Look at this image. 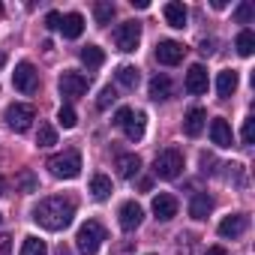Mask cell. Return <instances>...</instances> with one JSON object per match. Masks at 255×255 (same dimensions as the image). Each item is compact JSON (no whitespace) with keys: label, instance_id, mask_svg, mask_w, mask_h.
Segmentation results:
<instances>
[{"label":"cell","instance_id":"ba28073f","mask_svg":"<svg viewBox=\"0 0 255 255\" xmlns=\"http://www.w3.org/2000/svg\"><path fill=\"white\" fill-rule=\"evenodd\" d=\"M57 84H60V93H63L66 99H78V96L87 93V78H84L81 72H72V69H66Z\"/></svg>","mask_w":255,"mask_h":255},{"label":"cell","instance_id":"277c9868","mask_svg":"<svg viewBox=\"0 0 255 255\" xmlns=\"http://www.w3.org/2000/svg\"><path fill=\"white\" fill-rule=\"evenodd\" d=\"M153 171H156V177H162V180L180 177V174H183V153H180L177 147L162 150V153L156 156V162H153Z\"/></svg>","mask_w":255,"mask_h":255},{"label":"cell","instance_id":"484cf974","mask_svg":"<svg viewBox=\"0 0 255 255\" xmlns=\"http://www.w3.org/2000/svg\"><path fill=\"white\" fill-rule=\"evenodd\" d=\"M138 81H141V75H138L135 66H120V69H117V84H123L126 90H135Z\"/></svg>","mask_w":255,"mask_h":255},{"label":"cell","instance_id":"9a60e30c","mask_svg":"<svg viewBox=\"0 0 255 255\" xmlns=\"http://www.w3.org/2000/svg\"><path fill=\"white\" fill-rule=\"evenodd\" d=\"M207 69L201 66V63H195V66H189V72H186V90L189 93H207Z\"/></svg>","mask_w":255,"mask_h":255},{"label":"cell","instance_id":"74e56055","mask_svg":"<svg viewBox=\"0 0 255 255\" xmlns=\"http://www.w3.org/2000/svg\"><path fill=\"white\" fill-rule=\"evenodd\" d=\"M198 51H201L204 57H210V54H213V42H207V39H204V42L198 45Z\"/></svg>","mask_w":255,"mask_h":255},{"label":"cell","instance_id":"7402d4cb","mask_svg":"<svg viewBox=\"0 0 255 255\" xmlns=\"http://www.w3.org/2000/svg\"><path fill=\"white\" fill-rule=\"evenodd\" d=\"M171 93H174V84H171L168 75H156V78H150V99L162 102V99H168Z\"/></svg>","mask_w":255,"mask_h":255},{"label":"cell","instance_id":"5b68a950","mask_svg":"<svg viewBox=\"0 0 255 255\" xmlns=\"http://www.w3.org/2000/svg\"><path fill=\"white\" fill-rule=\"evenodd\" d=\"M3 120L12 126L15 132H27V129H30V123L36 120V108H33V105H27V102H12V105L6 108Z\"/></svg>","mask_w":255,"mask_h":255},{"label":"cell","instance_id":"7a4b0ae2","mask_svg":"<svg viewBox=\"0 0 255 255\" xmlns=\"http://www.w3.org/2000/svg\"><path fill=\"white\" fill-rule=\"evenodd\" d=\"M45 168H48L57 180H75V177L81 174V156H78V150H63V153L51 156V159L45 162Z\"/></svg>","mask_w":255,"mask_h":255},{"label":"cell","instance_id":"7c38bea8","mask_svg":"<svg viewBox=\"0 0 255 255\" xmlns=\"http://www.w3.org/2000/svg\"><path fill=\"white\" fill-rule=\"evenodd\" d=\"M204 126H207V111L204 108H189L186 117H183V132L189 138H198L204 132Z\"/></svg>","mask_w":255,"mask_h":255},{"label":"cell","instance_id":"d6a6232c","mask_svg":"<svg viewBox=\"0 0 255 255\" xmlns=\"http://www.w3.org/2000/svg\"><path fill=\"white\" fill-rule=\"evenodd\" d=\"M240 138H243V144H252V138H255V117H246V120H243Z\"/></svg>","mask_w":255,"mask_h":255},{"label":"cell","instance_id":"ab89813d","mask_svg":"<svg viewBox=\"0 0 255 255\" xmlns=\"http://www.w3.org/2000/svg\"><path fill=\"white\" fill-rule=\"evenodd\" d=\"M57 255H69V252H66V249H63V246H60V249H57Z\"/></svg>","mask_w":255,"mask_h":255},{"label":"cell","instance_id":"8d00e7d4","mask_svg":"<svg viewBox=\"0 0 255 255\" xmlns=\"http://www.w3.org/2000/svg\"><path fill=\"white\" fill-rule=\"evenodd\" d=\"M21 186H24V192H33V189H36V180H33V174H30V171H24V174H21Z\"/></svg>","mask_w":255,"mask_h":255},{"label":"cell","instance_id":"d6986e66","mask_svg":"<svg viewBox=\"0 0 255 255\" xmlns=\"http://www.w3.org/2000/svg\"><path fill=\"white\" fill-rule=\"evenodd\" d=\"M165 21L174 27V30H183L186 27V18H189V12H186V6L183 3H165Z\"/></svg>","mask_w":255,"mask_h":255},{"label":"cell","instance_id":"83f0119b","mask_svg":"<svg viewBox=\"0 0 255 255\" xmlns=\"http://www.w3.org/2000/svg\"><path fill=\"white\" fill-rule=\"evenodd\" d=\"M21 255H48V246H45V240H39V237H24V243H21Z\"/></svg>","mask_w":255,"mask_h":255},{"label":"cell","instance_id":"836d02e7","mask_svg":"<svg viewBox=\"0 0 255 255\" xmlns=\"http://www.w3.org/2000/svg\"><path fill=\"white\" fill-rule=\"evenodd\" d=\"M60 21H63L60 12H48V15H45V27H48V30H60Z\"/></svg>","mask_w":255,"mask_h":255},{"label":"cell","instance_id":"8992f818","mask_svg":"<svg viewBox=\"0 0 255 255\" xmlns=\"http://www.w3.org/2000/svg\"><path fill=\"white\" fill-rule=\"evenodd\" d=\"M12 84H15V90L18 93H33L36 87H39V72H36V66L30 63V60H21L18 66H15V72H12Z\"/></svg>","mask_w":255,"mask_h":255},{"label":"cell","instance_id":"d4e9b609","mask_svg":"<svg viewBox=\"0 0 255 255\" xmlns=\"http://www.w3.org/2000/svg\"><path fill=\"white\" fill-rule=\"evenodd\" d=\"M90 195H93L96 201H105V198L111 195V180H108L105 174H93V180H90Z\"/></svg>","mask_w":255,"mask_h":255},{"label":"cell","instance_id":"b9f144b4","mask_svg":"<svg viewBox=\"0 0 255 255\" xmlns=\"http://www.w3.org/2000/svg\"><path fill=\"white\" fill-rule=\"evenodd\" d=\"M0 222H3V216H0Z\"/></svg>","mask_w":255,"mask_h":255},{"label":"cell","instance_id":"4fadbf2b","mask_svg":"<svg viewBox=\"0 0 255 255\" xmlns=\"http://www.w3.org/2000/svg\"><path fill=\"white\" fill-rule=\"evenodd\" d=\"M246 228H249V216H246V213H231V216H225V219L219 222V234H222V237H231V240L240 237Z\"/></svg>","mask_w":255,"mask_h":255},{"label":"cell","instance_id":"603a6c76","mask_svg":"<svg viewBox=\"0 0 255 255\" xmlns=\"http://www.w3.org/2000/svg\"><path fill=\"white\" fill-rule=\"evenodd\" d=\"M81 63H84L87 69H99V66L105 63V51H102L99 45H84V48H81Z\"/></svg>","mask_w":255,"mask_h":255},{"label":"cell","instance_id":"8fae6325","mask_svg":"<svg viewBox=\"0 0 255 255\" xmlns=\"http://www.w3.org/2000/svg\"><path fill=\"white\" fill-rule=\"evenodd\" d=\"M153 213H156L159 222L174 219V216H177V198H174L171 192H159V195H153Z\"/></svg>","mask_w":255,"mask_h":255},{"label":"cell","instance_id":"60d3db41","mask_svg":"<svg viewBox=\"0 0 255 255\" xmlns=\"http://www.w3.org/2000/svg\"><path fill=\"white\" fill-rule=\"evenodd\" d=\"M3 186H6V183H3V177H0V195H3Z\"/></svg>","mask_w":255,"mask_h":255},{"label":"cell","instance_id":"1f68e13d","mask_svg":"<svg viewBox=\"0 0 255 255\" xmlns=\"http://www.w3.org/2000/svg\"><path fill=\"white\" fill-rule=\"evenodd\" d=\"M252 15H255V9H252V3H240V6H237V12H234V18H237V24H249V21H252Z\"/></svg>","mask_w":255,"mask_h":255},{"label":"cell","instance_id":"4dcf8cb0","mask_svg":"<svg viewBox=\"0 0 255 255\" xmlns=\"http://www.w3.org/2000/svg\"><path fill=\"white\" fill-rule=\"evenodd\" d=\"M114 99H117V90H114V87H102V90H99V99H96V108L105 111Z\"/></svg>","mask_w":255,"mask_h":255},{"label":"cell","instance_id":"5bb4252c","mask_svg":"<svg viewBox=\"0 0 255 255\" xmlns=\"http://www.w3.org/2000/svg\"><path fill=\"white\" fill-rule=\"evenodd\" d=\"M210 138H213L216 147H231L234 135H231V126H228L225 117H213L210 120Z\"/></svg>","mask_w":255,"mask_h":255},{"label":"cell","instance_id":"44dd1931","mask_svg":"<svg viewBox=\"0 0 255 255\" xmlns=\"http://www.w3.org/2000/svg\"><path fill=\"white\" fill-rule=\"evenodd\" d=\"M60 30H63V36H66V39H78V36L84 33V18H81L78 12H69V15H63Z\"/></svg>","mask_w":255,"mask_h":255},{"label":"cell","instance_id":"6da1fadb","mask_svg":"<svg viewBox=\"0 0 255 255\" xmlns=\"http://www.w3.org/2000/svg\"><path fill=\"white\" fill-rule=\"evenodd\" d=\"M75 216V201L72 198H63V195H51V198H42L36 207H33V222L42 225L45 231H63Z\"/></svg>","mask_w":255,"mask_h":255},{"label":"cell","instance_id":"e0dca14e","mask_svg":"<svg viewBox=\"0 0 255 255\" xmlns=\"http://www.w3.org/2000/svg\"><path fill=\"white\" fill-rule=\"evenodd\" d=\"M213 210V198L207 192H195L189 201V216L192 219H207V213Z\"/></svg>","mask_w":255,"mask_h":255},{"label":"cell","instance_id":"d590c367","mask_svg":"<svg viewBox=\"0 0 255 255\" xmlns=\"http://www.w3.org/2000/svg\"><path fill=\"white\" fill-rule=\"evenodd\" d=\"M0 255H12V237L0 234Z\"/></svg>","mask_w":255,"mask_h":255},{"label":"cell","instance_id":"f546056e","mask_svg":"<svg viewBox=\"0 0 255 255\" xmlns=\"http://www.w3.org/2000/svg\"><path fill=\"white\" fill-rule=\"evenodd\" d=\"M57 123L63 126V129H72V126L78 123V114H75V108H72V105H60V111H57Z\"/></svg>","mask_w":255,"mask_h":255},{"label":"cell","instance_id":"f35d334b","mask_svg":"<svg viewBox=\"0 0 255 255\" xmlns=\"http://www.w3.org/2000/svg\"><path fill=\"white\" fill-rule=\"evenodd\" d=\"M204 255H228V252H225V249H222V246H210V249H207V252H204Z\"/></svg>","mask_w":255,"mask_h":255},{"label":"cell","instance_id":"ffe728a7","mask_svg":"<svg viewBox=\"0 0 255 255\" xmlns=\"http://www.w3.org/2000/svg\"><path fill=\"white\" fill-rule=\"evenodd\" d=\"M234 90H237V72L234 69H222L216 75V93L222 99H228V96H234Z\"/></svg>","mask_w":255,"mask_h":255},{"label":"cell","instance_id":"2e32d148","mask_svg":"<svg viewBox=\"0 0 255 255\" xmlns=\"http://www.w3.org/2000/svg\"><path fill=\"white\" fill-rule=\"evenodd\" d=\"M138 171H141V159H138L135 153H123V156H117V174H120L123 180H132Z\"/></svg>","mask_w":255,"mask_h":255},{"label":"cell","instance_id":"f1b7e54d","mask_svg":"<svg viewBox=\"0 0 255 255\" xmlns=\"http://www.w3.org/2000/svg\"><path fill=\"white\" fill-rule=\"evenodd\" d=\"M36 144H39V147H51V144H57V132H54V126H51V123H39Z\"/></svg>","mask_w":255,"mask_h":255},{"label":"cell","instance_id":"e575fe53","mask_svg":"<svg viewBox=\"0 0 255 255\" xmlns=\"http://www.w3.org/2000/svg\"><path fill=\"white\" fill-rule=\"evenodd\" d=\"M132 117V108H117V114H114V126H120L123 129V123Z\"/></svg>","mask_w":255,"mask_h":255},{"label":"cell","instance_id":"4316f807","mask_svg":"<svg viewBox=\"0 0 255 255\" xmlns=\"http://www.w3.org/2000/svg\"><path fill=\"white\" fill-rule=\"evenodd\" d=\"M93 18H96V24H99V27L111 24V18H114V3H108V0L96 3V6H93Z\"/></svg>","mask_w":255,"mask_h":255},{"label":"cell","instance_id":"52a82bcc","mask_svg":"<svg viewBox=\"0 0 255 255\" xmlns=\"http://www.w3.org/2000/svg\"><path fill=\"white\" fill-rule=\"evenodd\" d=\"M114 42H117V48L120 51H135L138 48V42H141V24L138 21H123L117 30H114Z\"/></svg>","mask_w":255,"mask_h":255},{"label":"cell","instance_id":"7bdbcfd3","mask_svg":"<svg viewBox=\"0 0 255 255\" xmlns=\"http://www.w3.org/2000/svg\"><path fill=\"white\" fill-rule=\"evenodd\" d=\"M150 255H153V252H150Z\"/></svg>","mask_w":255,"mask_h":255},{"label":"cell","instance_id":"30bf717a","mask_svg":"<svg viewBox=\"0 0 255 255\" xmlns=\"http://www.w3.org/2000/svg\"><path fill=\"white\" fill-rule=\"evenodd\" d=\"M183 54H186V48H183L180 42H174V39H162V42L156 45V60L165 63V66H177V63L183 60Z\"/></svg>","mask_w":255,"mask_h":255},{"label":"cell","instance_id":"9c48e42d","mask_svg":"<svg viewBox=\"0 0 255 255\" xmlns=\"http://www.w3.org/2000/svg\"><path fill=\"white\" fill-rule=\"evenodd\" d=\"M141 219H144V210H141V204H135V201H126V204H120L117 222H120V228H123V231H135V228L141 225Z\"/></svg>","mask_w":255,"mask_h":255},{"label":"cell","instance_id":"ac0fdd59","mask_svg":"<svg viewBox=\"0 0 255 255\" xmlns=\"http://www.w3.org/2000/svg\"><path fill=\"white\" fill-rule=\"evenodd\" d=\"M144 120L147 117L141 111H132V117L123 123V132H126V138H129V141H141L144 138Z\"/></svg>","mask_w":255,"mask_h":255},{"label":"cell","instance_id":"3957f363","mask_svg":"<svg viewBox=\"0 0 255 255\" xmlns=\"http://www.w3.org/2000/svg\"><path fill=\"white\" fill-rule=\"evenodd\" d=\"M102 240H105V228L96 219H87L78 228V234H75V243H78V252L81 255H96V249L102 246Z\"/></svg>","mask_w":255,"mask_h":255},{"label":"cell","instance_id":"cb8c5ba5","mask_svg":"<svg viewBox=\"0 0 255 255\" xmlns=\"http://www.w3.org/2000/svg\"><path fill=\"white\" fill-rule=\"evenodd\" d=\"M234 48H237L240 57H252V51H255V33L252 30H240L237 39H234Z\"/></svg>","mask_w":255,"mask_h":255}]
</instances>
